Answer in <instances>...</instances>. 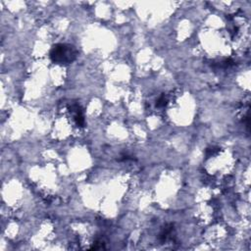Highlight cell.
Returning <instances> with one entry per match:
<instances>
[{
	"label": "cell",
	"mask_w": 251,
	"mask_h": 251,
	"mask_svg": "<svg viewBox=\"0 0 251 251\" xmlns=\"http://www.w3.org/2000/svg\"><path fill=\"white\" fill-rule=\"evenodd\" d=\"M75 50L71 45L58 44L53 47L50 57L56 63H71L75 58Z\"/></svg>",
	"instance_id": "1"
}]
</instances>
